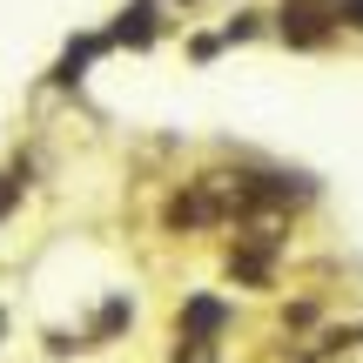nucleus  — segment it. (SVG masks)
<instances>
[{
  "mask_svg": "<svg viewBox=\"0 0 363 363\" xmlns=\"http://www.w3.org/2000/svg\"><path fill=\"white\" fill-rule=\"evenodd\" d=\"M269 34L283 40V48H296V54H323V48H337L343 21H337V7H303V0H283V13H276Z\"/></svg>",
  "mask_w": 363,
  "mask_h": 363,
  "instance_id": "obj_1",
  "label": "nucleus"
},
{
  "mask_svg": "<svg viewBox=\"0 0 363 363\" xmlns=\"http://www.w3.org/2000/svg\"><path fill=\"white\" fill-rule=\"evenodd\" d=\"M162 27H169V21H162V0H128V7L115 13V27H101V40H108V48H135V54H142V48L162 40Z\"/></svg>",
  "mask_w": 363,
  "mask_h": 363,
  "instance_id": "obj_2",
  "label": "nucleus"
},
{
  "mask_svg": "<svg viewBox=\"0 0 363 363\" xmlns=\"http://www.w3.org/2000/svg\"><path fill=\"white\" fill-rule=\"evenodd\" d=\"M27 189H34V162H27V155H13L7 169H0V229H7V216H21Z\"/></svg>",
  "mask_w": 363,
  "mask_h": 363,
  "instance_id": "obj_3",
  "label": "nucleus"
},
{
  "mask_svg": "<svg viewBox=\"0 0 363 363\" xmlns=\"http://www.w3.org/2000/svg\"><path fill=\"white\" fill-rule=\"evenodd\" d=\"M337 21H343V34H363V0H337Z\"/></svg>",
  "mask_w": 363,
  "mask_h": 363,
  "instance_id": "obj_4",
  "label": "nucleus"
}]
</instances>
